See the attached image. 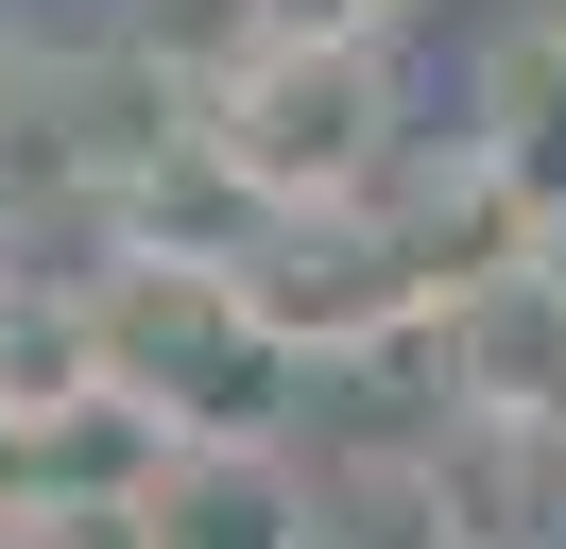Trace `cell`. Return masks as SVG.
Masks as SVG:
<instances>
[{
  "mask_svg": "<svg viewBox=\"0 0 566 549\" xmlns=\"http://www.w3.org/2000/svg\"><path fill=\"white\" fill-rule=\"evenodd\" d=\"M0 343H18V258H0Z\"/></svg>",
  "mask_w": 566,
  "mask_h": 549,
  "instance_id": "7",
  "label": "cell"
},
{
  "mask_svg": "<svg viewBox=\"0 0 566 549\" xmlns=\"http://www.w3.org/2000/svg\"><path fill=\"white\" fill-rule=\"evenodd\" d=\"M310 532H326V480H292V446H172L104 549H310Z\"/></svg>",
  "mask_w": 566,
  "mask_h": 549,
  "instance_id": "4",
  "label": "cell"
},
{
  "mask_svg": "<svg viewBox=\"0 0 566 549\" xmlns=\"http://www.w3.org/2000/svg\"><path fill=\"white\" fill-rule=\"evenodd\" d=\"M310 549H481V480H463L447 446H360V464L326 480Z\"/></svg>",
  "mask_w": 566,
  "mask_h": 549,
  "instance_id": "5",
  "label": "cell"
},
{
  "mask_svg": "<svg viewBox=\"0 0 566 549\" xmlns=\"http://www.w3.org/2000/svg\"><path fill=\"white\" fill-rule=\"evenodd\" d=\"M86 292V361H104V395L172 412L189 446H275V395L310 361H292L275 327H258L241 258H189V240H120L104 274H70Z\"/></svg>",
  "mask_w": 566,
  "mask_h": 549,
  "instance_id": "1",
  "label": "cell"
},
{
  "mask_svg": "<svg viewBox=\"0 0 566 549\" xmlns=\"http://www.w3.org/2000/svg\"><path fill=\"white\" fill-rule=\"evenodd\" d=\"M463 137L497 155V189H515L532 224H566V18L481 69V121H463Z\"/></svg>",
  "mask_w": 566,
  "mask_h": 549,
  "instance_id": "6",
  "label": "cell"
},
{
  "mask_svg": "<svg viewBox=\"0 0 566 549\" xmlns=\"http://www.w3.org/2000/svg\"><path fill=\"white\" fill-rule=\"evenodd\" d=\"M429 361H447V395H463L481 446H566V258L532 240V258H497L481 292H447Z\"/></svg>",
  "mask_w": 566,
  "mask_h": 549,
  "instance_id": "3",
  "label": "cell"
},
{
  "mask_svg": "<svg viewBox=\"0 0 566 549\" xmlns=\"http://www.w3.org/2000/svg\"><path fill=\"white\" fill-rule=\"evenodd\" d=\"M189 137H207L275 224H292V206H378L395 86H378L360 34H258V52H223L207 86H189Z\"/></svg>",
  "mask_w": 566,
  "mask_h": 549,
  "instance_id": "2",
  "label": "cell"
}]
</instances>
